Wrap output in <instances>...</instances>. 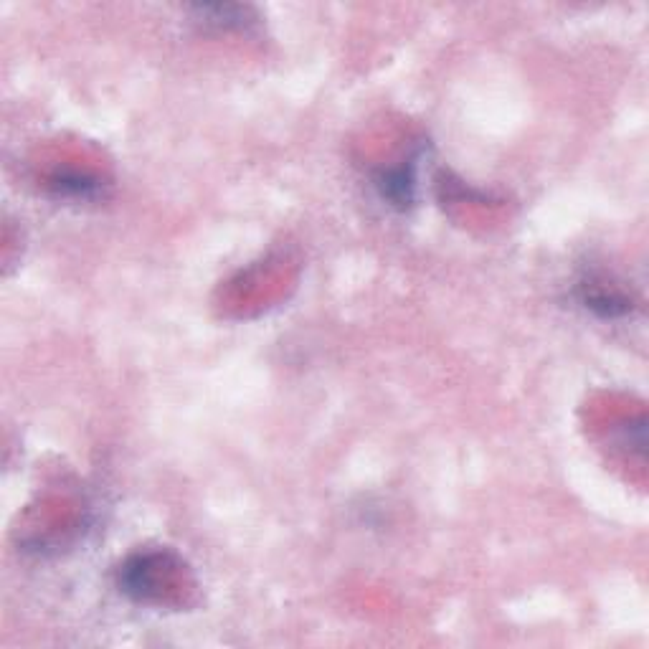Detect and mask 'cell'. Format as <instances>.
<instances>
[{
	"label": "cell",
	"instance_id": "1",
	"mask_svg": "<svg viewBox=\"0 0 649 649\" xmlns=\"http://www.w3.org/2000/svg\"><path fill=\"white\" fill-rule=\"evenodd\" d=\"M165 563L163 553H137L127 558L120 568V589L137 601H150L158 596L160 573L158 568Z\"/></svg>",
	"mask_w": 649,
	"mask_h": 649
},
{
	"label": "cell",
	"instance_id": "2",
	"mask_svg": "<svg viewBox=\"0 0 649 649\" xmlns=\"http://www.w3.org/2000/svg\"><path fill=\"white\" fill-rule=\"evenodd\" d=\"M378 191L386 198L391 206L396 208H409L414 203L416 193V173H414V160H409L406 165H399V168H391L386 173H381L378 178Z\"/></svg>",
	"mask_w": 649,
	"mask_h": 649
},
{
	"label": "cell",
	"instance_id": "3",
	"mask_svg": "<svg viewBox=\"0 0 649 649\" xmlns=\"http://www.w3.org/2000/svg\"><path fill=\"white\" fill-rule=\"evenodd\" d=\"M193 13H198L203 23L219 28H244L254 21V18H249L251 8L231 6V3H203V6H193Z\"/></svg>",
	"mask_w": 649,
	"mask_h": 649
},
{
	"label": "cell",
	"instance_id": "4",
	"mask_svg": "<svg viewBox=\"0 0 649 649\" xmlns=\"http://www.w3.org/2000/svg\"><path fill=\"white\" fill-rule=\"evenodd\" d=\"M51 191L61 198H74V201H92L102 193V183L92 175L84 173H61L51 180Z\"/></svg>",
	"mask_w": 649,
	"mask_h": 649
}]
</instances>
